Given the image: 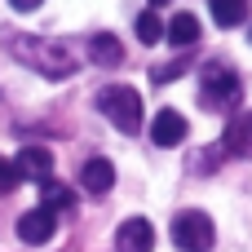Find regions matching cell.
Listing matches in <instances>:
<instances>
[{
    "mask_svg": "<svg viewBox=\"0 0 252 252\" xmlns=\"http://www.w3.org/2000/svg\"><path fill=\"white\" fill-rule=\"evenodd\" d=\"M9 53H13L18 62L35 66V71H40V75H49V80H66V75L75 71L71 49H66V44H58V40H40V35H9Z\"/></svg>",
    "mask_w": 252,
    "mask_h": 252,
    "instance_id": "1",
    "label": "cell"
},
{
    "mask_svg": "<svg viewBox=\"0 0 252 252\" xmlns=\"http://www.w3.org/2000/svg\"><path fill=\"white\" fill-rule=\"evenodd\" d=\"M97 111H102L120 133H137V128H142V97H137V89H128V84L102 89V93H97Z\"/></svg>",
    "mask_w": 252,
    "mask_h": 252,
    "instance_id": "2",
    "label": "cell"
},
{
    "mask_svg": "<svg viewBox=\"0 0 252 252\" xmlns=\"http://www.w3.org/2000/svg\"><path fill=\"white\" fill-rule=\"evenodd\" d=\"M239 93H244V84H239L235 66H226V62H208V66L199 71V97H204V106L226 111V106L239 102Z\"/></svg>",
    "mask_w": 252,
    "mask_h": 252,
    "instance_id": "3",
    "label": "cell"
},
{
    "mask_svg": "<svg viewBox=\"0 0 252 252\" xmlns=\"http://www.w3.org/2000/svg\"><path fill=\"white\" fill-rule=\"evenodd\" d=\"M173 244L182 252H208L217 244V230H213V217L199 213V208H186L173 217Z\"/></svg>",
    "mask_w": 252,
    "mask_h": 252,
    "instance_id": "4",
    "label": "cell"
},
{
    "mask_svg": "<svg viewBox=\"0 0 252 252\" xmlns=\"http://www.w3.org/2000/svg\"><path fill=\"white\" fill-rule=\"evenodd\" d=\"M155 248V226L146 217H128L115 230V252H151Z\"/></svg>",
    "mask_w": 252,
    "mask_h": 252,
    "instance_id": "5",
    "label": "cell"
},
{
    "mask_svg": "<svg viewBox=\"0 0 252 252\" xmlns=\"http://www.w3.org/2000/svg\"><path fill=\"white\" fill-rule=\"evenodd\" d=\"M53 230H58V217H53L49 208H31V213H22V217H18V239H22V244H31V248L49 244V239H53Z\"/></svg>",
    "mask_w": 252,
    "mask_h": 252,
    "instance_id": "6",
    "label": "cell"
},
{
    "mask_svg": "<svg viewBox=\"0 0 252 252\" xmlns=\"http://www.w3.org/2000/svg\"><path fill=\"white\" fill-rule=\"evenodd\" d=\"M151 142H155V146H182V142H186V115L173 111V106L155 111V120H151Z\"/></svg>",
    "mask_w": 252,
    "mask_h": 252,
    "instance_id": "7",
    "label": "cell"
},
{
    "mask_svg": "<svg viewBox=\"0 0 252 252\" xmlns=\"http://www.w3.org/2000/svg\"><path fill=\"white\" fill-rule=\"evenodd\" d=\"M13 164H18V173H22V182H40V186L53 182V155H49L44 146H22Z\"/></svg>",
    "mask_w": 252,
    "mask_h": 252,
    "instance_id": "8",
    "label": "cell"
},
{
    "mask_svg": "<svg viewBox=\"0 0 252 252\" xmlns=\"http://www.w3.org/2000/svg\"><path fill=\"white\" fill-rule=\"evenodd\" d=\"M221 151H226V155H235V159H252V111H239V115L226 124Z\"/></svg>",
    "mask_w": 252,
    "mask_h": 252,
    "instance_id": "9",
    "label": "cell"
},
{
    "mask_svg": "<svg viewBox=\"0 0 252 252\" xmlns=\"http://www.w3.org/2000/svg\"><path fill=\"white\" fill-rule=\"evenodd\" d=\"M80 186H84L89 195H106V190L115 186V164H111V159H102V155H97V159H89V164L80 168Z\"/></svg>",
    "mask_w": 252,
    "mask_h": 252,
    "instance_id": "10",
    "label": "cell"
},
{
    "mask_svg": "<svg viewBox=\"0 0 252 252\" xmlns=\"http://www.w3.org/2000/svg\"><path fill=\"white\" fill-rule=\"evenodd\" d=\"M89 58H93L97 66H120V62H124V44H120L111 31H97V35L89 40Z\"/></svg>",
    "mask_w": 252,
    "mask_h": 252,
    "instance_id": "11",
    "label": "cell"
},
{
    "mask_svg": "<svg viewBox=\"0 0 252 252\" xmlns=\"http://www.w3.org/2000/svg\"><path fill=\"white\" fill-rule=\"evenodd\" d=\"M164 35H168V44H177V49H190V44L199 40V18H195V13H177V18L164 27Z\"/></svg>",
    "mask_w": 252,
    "mask_h": 252,
    "instance_id": "12",
    "label": "cell"
},
{
    "mask_svg": "<svg viewBox=\"0 0 252 252\" xmlns=\"http://www.w3.org/2000/svg\"><path fill=\"white\" fill-rule=\"evenodd\" d=\"M40 208H49L53 217H58V213H71V208H75V190L62 186V182H44V186H40Z\"/></svg>",
    "mask_w": 252,
    "mask_h": 252,
    "instance_id": "13",
    "label": "cell"
},
{
    "mask_svg": "<svg viewBox=\"0 0 252 252\" xmlns=\"http://www.w3.org/2000/svg\"><path fill=\"white\" fill-rule=\"evenodd\" d=\"M208 9L217 27H239L248 18V0H208Z\"/></svg>",
    "mask_w": 252,
    "mask_h": 252,
    "instance_id": "14",
    "label": "cell"
},
{
    "mask_svg": "<svg viewBox=\"0 0 252 252\" xmlns=\"http://www.w3.org/2000/svg\"><path fill=\"white\" fill-rule=\"evenodd\" d=\"M137 40H142V44H159V40H164V22H159L155 9L137 13Z\"/></svg>",
    "mask_w": 252,
    "mask_h": 252,
    "instance_id": "15",
    "label": "cell"
},
{
    "mask_svg": "<svg viewBox=\"0 0 252 252\" xmlns=\"http://www.w3.org/2000/svg\"><path fill=\"white\" fill-rule=\"evenodd\" d=\"M18 186H22V173H18V164H13V159H0V195L18 190Z\"/></svg>",
    "mask_w": 252,
    "mask_h": 252,
    "instance_id": "16",
    "label": "cell"
},
{
    "mask_svg": "<svg viewBox=\"0 0 252 252\" xmlns=\"http://www.w3.org/2000/svg\"><path fill=\"white\" fill-rule=\"evenodd\" d=\"M9 4H13V9H18V13H31V9H40V4H44V0H9Z\"/></svg>",
    "mask_w": 252,
    "mask_h": 252,
    "instance_id": "17",
    "label": "cell"
},
{
    "mask_svg": "<svg viewBox=\"0 0 252 252\" xmlns=\"http://www.w3.org/2000/svg\"><path fill=\"white\" fill-rule=\"evenodd\" d=\"M159 4H168V0H151V9H159Z\"/></svg>",
    "mask_w": 252,
    "mask_h": 252,
    "instance_id": "18",
    "label": "cell"
}]
</instances>
